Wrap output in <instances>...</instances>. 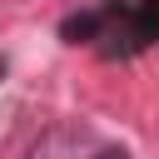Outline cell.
<instances>
[{"label": "cell", "mask_w": 159, "mask_h": 159, "mask_svg": "<svg viewBox=\"0 0 159 159\" xmlns=\"http://www.w3.org/2000/svg\"><path fill=\"white\" fill-rule=\"evenodd\" d=\"M94 30H99V15H70V20L60 25V35H65L70 45H80V40H89Z\"/></svg>", "instance_id": "obj_2"}, {"label": "cell", "mask_w": 159, "mask_h": 159, "mask_svg": "<svg viewBox=\"0 0 159 159\" xmlns=\"http://www.w3.org/2000/svg\"><path fill=\"white\" fill-rule=\"evenodd\" d=\"M84 129L75 124V129H55V134H45L35 149H30V159H80V149H65L70 139H80Z\"/></svg>", "instance_id": "obj_1"}, {"label": "cell", "mask_w": 159, "mask_h": 159, "mask_svg": "<svg viewBox=\"0 0 159 159\" xmlns=\"http://www.w3.org/2000/svg\"><path fill=\"white\" fill-rule=\"evenodd\" d=\"M99 159H129V154H124V149H104Z\"/></svg>", "instance_id": "obj_3"}]
</instances>
